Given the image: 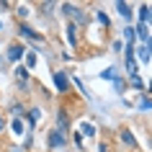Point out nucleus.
<instances>
[{
    "mask_svg": "<svg viewBox=\"0 0 152 152\" xmlns=\"http://www.w3.org/2000/svg\"><path fill=\"white\" fill-rule=\"evenodd\" d=\"M124 36H126V41H129V44H132V41H134V36H137V34H134V28H124Z\"/></svg>",
    "mask_w": 152,
    "mask_h": 152,
    "instance_id": "nucleus-13",
    "label": "nucleus"
},
{
    "mask_svg": "<svg viewBox=\"0 0 152 152\" xmlns=\"http://www.w3.org/2000/svg\"><path fill=\"white\" fill-rule=\"evenodd\" d=\"M10 129H13V134H21V132H23V124H21V119H13V121H10Z\"/></svg>",
    "mask_w": 152,
    "mask_h": 152,
    "instance_id": "nucleus-8",
    "label": "nucleus"
},
{
    "mask_svg": "<svg viewBox=\"0 0 152 152\" xmlns=\"http://www.w3.org/2000/svg\"><path fill=\"white\" fill-rule=\"evenodd\" d=\"M103 77H106V80H116V70H106Z\"/></svg>",
    "mask_w": 152,
    "mask_h": 152,
    "instance_id": "nucleus-15",
    "label": "nucleus"
},
{
    "mask_svg": "<svg viewBox=\"0 0 152 152\" xmlns=\"http://www.w3.org/2000/svg\"><path fill=\"white\" fill-rule=\"evenodd\" d=\"M16 75H18V80H21V83H26V77H28V70H26V67H18Z\"/></svg>",
    "mask_w": 152,
    "mask_h": 152,
    "instance_id": "nucleus-11",
    "label": "nucleus"
},
{
    "mask_svg": "<svg viewBox=\"0 0 152 152\" xmlns=\"http://www.w3.org/2000/svg\"><path fill=\"white\" fill-rule=\"evenodd\" d=\"M67 39H70V44H72V47L77 44V26H75V23H70V26H67Z\"/></svg>",
    "mask_w": 152,
    "mask_h": 152,
    "instance_id": "nucleus-6",
    "label": "nucleus"
},
{
    "mask_svg": "<svg viewBox=\"0 0 152 152\" xmlns=\"http://www.w3.org/2000/svg\"><path fill=\"white\" fill-rule=\"evenodd\" d=\"M54 85L59 93H67V88H70V80H67V75H64L62 70H57L54 72Z\"/></svg>",
    "mask_w": 152,
    "mask_h": 152,
    "instance_id": "nucleus-2",
    "label": "nucleus"
},
{
    "mask_svg": "<svg viewBox=\"0 0 152 152\" xmlns=\"http://www.w3.org/2000/svg\"><path fill=\"white\" fill-rule=\"evenodd\" d=\"M3 126H5V121H3V116H0V129H3Z\"/></svg>",
    "mask_w": 152,
    "mask_h": 152,
    "instance_id": "nucleus-20",
    "label": "nucleus"
},
{
    "mask_svg": "<svg viewBox=\"0 0 152 152\" xmlns=\"http://www.w3.org/2000/svg\"><path fill=\"white\" fill-rule=\"evenodd\" d=\"M26 59H28V67H34V64H36V54H28Z\"/></svg>",
    "mask_w": 152,
    "mask_h": 152,
    "instance_id": "nucleus-17",
    "label": "nucleus"
},
{
    "mask_svg": "<svg viewBox=\"0 0 152 152\" xmlns=\"http://www.w3.org/2000/svg\"><path fill=\"white\" fill-rule=\"evenodd\" d=\"M80 129H83V134H88V137L96 134V126H93V124H80Z\"/></svg>",
    "mask_w": 152,
    "mask_h": 152,
    "instance_id": "nucleus-9",
    "label": "nucleus"
},
{
    "mask_svg": "<svg viewBox=\"0 0 152 152\" xmlns=\"http://www.w3.org/2000/svg\"><path fill=\"white\" fill-rule=\"evenodd\" d=\"M96 18H98V21H101L103 26H108V16H106L103 10H98V13H96Z\"/></svg>",
    "mask_w": 152,
    "mask_h": 152,
    "instance_id": "nucleus-14",
    "label": "nucleus"
},
{
    "mask_svg": "<svg viewBox=\"0 0 152 152\" xmlns=\"http://www.w3.org/2000/svg\"><path fill=\"white\" fill-rule=\"evenodd\" d=\"M116 10H119L124 18H132V8H129V3H124V0H121V3H116Z\"/></svg>",
    "mask_w": 152,
    "mask_h": 152,
    "instance_id": "nucleus-7",
    "label": "nucleus"
},
{
    "mask_svg": "<svg viewBox=\"0 0 152 152\" xmlns=\"http://www.w3.org/2000/svg\"><path fill=\"white\" fill-rule=\"evenodd\" d=\"M121 139H124V144H129V147H137V139H134V134H132L129 129H121Z\"/></svg>",
    "mask_w": 152,
    "mask_h": 152,
    "instance_id": "nucleus-5",
    "label": "nucleus"
},
{
    "mask_svg": "<svg viewBox=\"0 0 152 152\" xmlns=\"http://www.w3.org/2000/svg\"><path fill=\"white\" fill-rule=\"evenodd\" d=\"M0 28H3V26H0Z\"/></svg>",
    "mask_w": 152,
    "mask_h": 152,
    "instance_id": "nucleus-21",
    "label": "nucleus"
},
{
    "mask_svg": "<svg viewBox=\"0 0 152 152\" xmlns=\"http://www.w3.org/2000/svg\"><path fill=\"white\" fill-rule=\"evenodd\" d=\"M139 108H142V111H150V108H152V101H139Z\"/></svg>",
    "mask_w": 152,
    "mask_h": 152,
    "instance_id": "nucleus-16",
    "label": "nucleus"
},
{
    "mask_svg": "<svg viewBox=\"0 0 152 152\" xmlns=\"http://www.w3.org/2000/svg\"><path fill=\"white\" fill-rule=\"evenodd\" d=\"M62 144H64V129L54 126L49 134V147H62Z\"/></svg>",
    "mask_w": 152,
    "mask_h": 152,
    "instance_id": "nucleus-1",
    "label": "nucleus"
},
{
    "mask_svg": "<svg viewBox=\"0 0 152 152\" xmlns=\"http://www.w3.org/2000/svg\"><path fill=\"white\" fill-rule=\"evenodd\" d=\"M39 108H31V111H28V121H31V124H36V121H39Z\"/></svg>",
    "mask_w": 152,
    "mask_h": 152,
    "instance_id": "nucleus-12",
    "label": "nucleus"
},
{
    "mask_svg": "<svg viewBox=\"0 0 152 152\" xmlns=\"http://www.w3.org/2000/svg\"><path fill=\"white\" fill-rule=\"evenodd\" d=\"M98 150H101V152H108V144H101V147H98Z\"/></svg>",
    "mask_w": 152,
    "mask_h": 152,
    "instance_id": "nucleus-18",
    "label": "nucleus"
},
{
    "mask_svg": "<svg viewBox=\"0 0 152 152\" xmlns=\"http://www.w3.org/2000/svg\"><path fill=\"white\" fill-rule=\"evenodd\" d=\"M147 52H150V54H152V39H150V44H147Z\"/></svg>",
    "mask_w": 152,
    "mask_h": 152,
    "instance_id": "nucleus-19",
    "label": "nucleus"
},
{
    "mask_svg": "<svg viewBox=\"0 0 152 152\" xmlns=\"http://www.w3.org/2000/svg\"><path fill=\"white\" fill-rule=\"evenodd\" d=\"M18 31H21V34H23V36H26V39H41V36H39V34H36V31H34V28H28V26H26V23H21V26H18Z\"/></svg>",
    "mask_w": 152,
    "mask_h": 152,
    "instance_id": "nucleus-4",
    "label": "nucleus"
},
{
    "mask_svg": "<svg viewBox=\"0 0 152 152\" xmlns=\"http://www.w3.org/2000/svg\"><path fill=\"white\" fill-rule=\"evenodd\" d=\"M23 54H26V49L21 47V44H10V47H8V59H10V62H18Z\"/></svg>",
    "mask_w": 152,
    "mask_h": 152,
    "instance_id": "nucleus-3",
    "label": "nucleus"
},
{
    "mask_svg": "<svg viewBox=\"0 0 152 152\" xmlns=\"http://www.w3.org/2000/svg\"><path fill=\"white\" fill-rule=\"evenodd\" d=\"M134 34H139V39H147V36H150V31H147L144 23H139V28H134Z\"/></svg>",
    "mask_w": 152,
    "mask_h": 152,
    "instance_id": "nucleus-10",
    "label": "nucleus"
}]
</instances>
